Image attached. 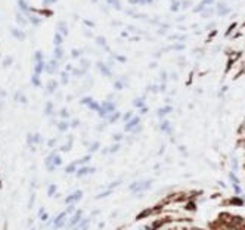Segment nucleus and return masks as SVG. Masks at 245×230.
I'll list each match as a JSON object with an SVG mask.
<instances>
[{
    "mask_svg": "<svg viewBox=\"0 0 245 230\" xmlns=\"http://www.w3.org/2000/svg\"><path fill=\"white\" fill-rule=\"evenodd\" d=\"M215 12H217L220 16H224V15H227V13L230 12V7H227L224 3H218L217 7H215Z\"/></svg>",
    "mask_w": 245,
    "mask_h": 230,
    "instance_id": "obj_1",
    "label": "nucleus"
},
{
    "mask_svg": "<svg viewBox=\"0 0 245 230\" xmlns=\"http://www.w3.org/2000/svg\"><path fill=\"white\" fill-rule=\"evenodd\" d=\"M215 9L214 7H211V6H208V7H205L202 12H201V15H202V18H211L213 15H214Z\"/></svg>",
    "mask_w": 245,
    "mask_h": 230,
    "instance_id": "obj_2",
    "label": "nucleus"
},
{
    "mask_svg": "<svg viewBox=\"0 0 245 230\" xmlns=\"http://www.w3.org/2000/svg\"><path fill=\"white\" fill-rule=\"evenodd\" d=\"M81 195H83V193H81V192L78 190V192H75V193H74L72 196H69V198L66 199V202H75V201H78V199L81 198Z\"/></svg>",
    "mask_w": 245,
    "mask_h": 230,
    "instance_id": "obj_3",
    "label": "nucleus"
},
{
    "mask_svg": "<svg viewBox=\"0 0 245 230\" xmlns=\"http://www.w3.org/2000/svg\"><path fill=\"white\" fill-rule=\"evenodd\" d=\"M179 9H180V3H179L177 0H173V1H171V6H170V10H171V12H177Z\"/></svg>",
    "mask_w": 245,
    "mask_h": 230,
    "instance_id": "obj_4",
    "label": "nucleus"
},
{
    "mask_svg": "<svg viewBox=\"0 0 245 230\" xmlns=\"http://www.w3.org/2000/svg\"><path fill=\"white\" fill-rule=\"evenodd\" d=\"M78 220H80V212H77V215L71 220V223H69V226H75L77 223H78Z\"/></svg>",
    "mask_w": 245,
    "mask_h": 230,
    "instance_id": "obj_5",
    "label": "nucleus"
},
{
    "mask_svg": "<svg viewBox=\"0 0 245 230\" xmlns=\"http://www.w3.org/2000/svg\"><path fill=\"white\" fill-rule=\"evenodd\" d=\"M190 4H192V1H190V0H183V1L180 3V7H183V9H187Z\"/></svg>",
    "mask_w": 245,
    "mask_h": 230,
    "instance_id": "obj_6",
    "label": "nucleus"
},
{
    "mask_svg": "<svg viewBox=\"0 0 245 230\" xmlns=\"http://www.w3.org/2000/svg\"><path fill=\"white\" fill-rule=\"evenodd\" d=\"M92 171H93L92 168H81L80 172H78V175H83V174H87V172H92Z\"/></svg>",
    "mask_w": 245,
    "mask_h": 230,
    "instance_id": "obj_7",
    "label": "nucleus"
},
{
    "mask_svg": "<svg viewBox=\"0 0 245 230\" xmlns=\"http://www.w3.org/2000/svg\"><path fill=\"white\" fill-rule=\"evenodd\" d=\"M201 3H202V4H204L205 7H208L210 4H213V3H214V0H202Z\"/></svg>",
    "mask_w": 245,
    "mask_h": 230,
    "instance_id": "obj_8",
    "label": "nucleus"
},
{
    "mask_svg": "<svg viewBox=\"0 0 245 230\" xmlns=\"http://www.w3.org/2000/svg\"><path fill=\"white\" fill-rule=\"evenodd\" d=\"M74 168H75V165H69V167H66V172H72L74 171Z\"/></svg>",
    "mask_w": 245,
    "mask_h": 230,
    "instance_id": "obj_9",
    "label": "nucleus"
}]
</instances>
